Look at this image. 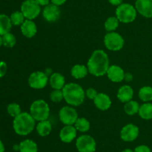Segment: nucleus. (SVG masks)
<instances>
[{
  "mask_svg": "<svg viewBox=\"0 0 152 152\" xmlns=\"http://www.w3.org/2000/svg\"><path fill=\"white\" fill-rule=\"evenodd\" d=\"M125 40L123 37L119 33L108 32L104 37V44L110 51L117 52L121 50L124 46Z\"/></svg>",
  "mask_w": 152,
  "mask_h": 152,
  "instance_id": "obj_6",
  "label": "nucleus"
},
{
  "mask_svg": "<svg viewBox=\"0 0 152 152\" xmlns=\"http://www.w3.org/2000/svg\"><path fill=\"white\" fill-rule=\"evenodd\" d=\"M36 129H37V134L40 137H47V136H48L51 133L52 124L48 119L41 121V122H39V123L37 124Z\"/></svg>",
  "mask_w": 152,
  "mask_h": 152,
  "instance_id": "obj_20",
  "label": "nucleus"
},
{
  "mask_svg": "<svg viewBox=\"0 0 152 152\" xmlns=\"http://www.w3.org/2000/svg\"><path fill=\"white\" fill-rule=\"evenodd\" d=\"M30 114L35 121L47 120L50 116V107L48 104L43 99H37L30 107Z\"/></svg>",
  "mask_w": 152,
  "mask_h": 152,
  "instance_id": "obj_4",
  "label": "nucleus"
},
{
  "mask_svg": "<svg viewBox=\"0 0 152 152\" xmlns=\"http://www.w3.org/2000/svg\"><path fill=\"white\" fill-rule=\"evenodd\" d=\"M95 106L100 110H107L111 107V100L107 94L100 92L98 93L94 100Z\"/></svg>",
  "mask_w": 152,
  "mask_h": 152,
  "instance_id": "obj_17",
  "label": "nucleus"
},
{
  "mask_svg": "<svg viewBox=\"0 0 152 152\" xmlns=\"http://www.w3.org/2000/svg\"><path fill=\"white\" fill-rule=\"evenodd\" d=\"M4 151H5V148H4V144L1 140H0V152H4Z\"/></svg>",
  "mask_w": 152,
  "mask_h": 152,
  "instance_id": "obj_40",
  "label": "nucleus"
},
{
  "mask_svg": "<svg viewBox=\"0 0 152 152\" xmlns=\"http://www.w3.org/2000/svg\"><path fill=\"white\" fill-rule=\"evenodd\" d=\"M7 111L8 114L13 118L16 117V116H19L22 113L20 106H19V104H16V103L9 104L7 107Z\"/></svg>",
  "mask_w": 152,
  "mask_h": 152,
  "instance_id": "obj_31",
  "label": "nucleus"
},
{
  "mask_svg": "<svg viewBox=\"0 0 152 152\" xmlns=\"http://www.w3.org/2000/svg\"><path fill=\"white\" fill-rule=\"evenodd\" d=\"M35 122V119L29 113L22 112L19 116L13 118V130L18 135L27 136L34 130Z\"/></svg>",
  "mask_w": 152,
  "mask_h": 152,
  "instance_id": "obj_3",
  "label": "nucleus"
},
{
  "mask_svg": "<svg viewBox=\"0 0 152 152\" xmlns=\"http://www.w3.org/2000/svg\"><path fill=\"white\" fill-rule=\"evenodd\" d=\"M124 80H126V81L128 82L132 81V80H133V75H132L131 73H126V74H125Z\"/></svg>",
  "mask_w": 152,
  "mask_h": 152,
  "instance_id": "obj_39",
  "label": "nucleus"
},
{
  "mask_svg": "<svg viewBox=\"0 0 152 152\" xmlns=\"http://www.w3.org/2000/svg\"><path fill=\"white\" fill-rule=\"evenodd\" d=\"M20 10L25 19L33 20L41 13V6L35 0H25L21 4Z\"/></svg>",
  "mask_w": 152,
  "mask_h": 152,
  "instance_id": "obj_7",
  "label": "nucleus"
},
{
  "mask_svg": "<svg viewBox=\"0 0 152 152\" xmlns=\"http://www.w3.org/2000/svg\"><path fill=\"white\" fill-rule=\"evenodd\" d=\"M106 74L109 80L114 83H119L124 80L126 73L120 66L117 65H112L110 66Z\"/></svg>",
  "mask_w": 152,
  "mask_h": 152,
  "instance_id": "obj_15",
  "label": "nucleus"
},
{
  "mask_svg": "<svg viewBox=\"0 0 152 152\" xmlns=\"http://www.w3.org/2000/svg\"><path fill=\"white\" fill-rule=\"evenodd\" d=\"M140 130L137 126L134 124H127L122 128L120 131V137L125 142H133L138 137Z\"/></svg>",
  "mask_w": 152,
  "mask_h": 152,
  "instance_id": "obj_11",
  "label": "nucleus"
},
{
  "mask_svg": "<svg viewBox=\"0 0 152 152\" xmlns=\"http://www.w3.org/2000/svg\"><path fill=\"white\" fill-rule=\"evenodd\" d=\"M117 98L121 102L127 103L132 101L134 96V90L129 85H123L117 92Z\"/></svg>",
  "mask_w": 152,
  "mask_h": 152,
  "instance_id": "obj_18",
  "label": "nucleus"
},
{
  "mask_svg": "<svg viewBox=\"0 0 152 152\" xmlns=\"http://www.w3.org/2000/svg\"><path fill=\"white\" fill-rule=\"evenodd\" d=\"M61 11L59 6L53 4H49L44 7L42 10V16L46 21L49 22H56L60 17Z\"/></svg>",
  "mask_w": 152,
  "mask_h": 152,
  "instance_id": "obj_12",
  "label": "nucleus"
},
{
  "mask_svg": "<svg viewBox=\"0 0 152 152\" xmlns=\"http://www.w3.org/2000/svg\"><path fill=\"white\" fill-rule=\"evenodd\" d=\"M62 90L63 92L64 99L69 105L77 107L81 105L84 101L86 92L78 83H67Z\"/></svg>",
  "mask_w": 152,
  "mask_h": 152,
  "instance_id": "obj_2",
  "label": "nucleus"
},
{
  "mask_svg": "<svg viewBox=\"0 0 152 152\" xmlns=\"http://www.w3.org/2000/svg\"><path fill=\"white\" fill-rule=\"evenodd\" d=\"M67 0H50V2L52 3V4H55V5L56 6H61L62 5V4H65V2H66Z\"/></svg>",
  "mask_w": 152,
  "mask_h": 152,
  "instance_id": "obj_36",
  "label": "nucleus"
},
{
  "mask_svg": "<svg viewBox=\"0 0 152 152\" xmlns=\"http://www.w3.org/2000/svg\"><path fill=\"white\" fill-rule=\"evenodd\" d=\"M10 21H11L12 25H21L26 19L24 16L23 13L19 10H16L14 11L13 13H11V15L10 16Z\"/></svg>",
  "mask_w": 152,
  "mask_h": 152,
  "instance_id": "obj_29",
  "label": "nucleus"
},
{
  "mask_svg": "<svg viewBox=\"0 0 152 152\" xmlns=\"http://www.w3.org/2000/svg\"><path fill=\"white\" fill-rule=\"evenodd\" d=\"M140 107V106L138 104L137 101L132 100V101L125 104L124 110L126 114L129 115V116H133V115H135L136 113H138Z\"/></svg>",
  "mask_w": 152,
  "mask_h": 152,
  "instance_id": "obj_27",
  "label": "nucleus"
},
{
  "mask_svg": "<svg viewBox=\"0 0 152 152\" xmlns=\"http://www.w3.org/2000/svg\"><path fill=\"white\" fill-rule=\"evenodd\" d=\"M59 117L65 125H74L78 119V113L74 107L65 106L59 110Z\"/></svg>",
  "mask_w": 152,
  "mask_h": 152,
  "instance_id": "obj_10",
  "label": "nucleus"
},
{
  "mask_svg": "<svg viewBox=\"0 0 152 152\" xmlns=\"http://www.w3.org/2000/svg\"><path fill=\"white\" fill-rule=\"evenodd\" d=\"M74 125L77 131L82 133L88 132L90 129V122L84 117L78 118Z\"/></svg>",
  "mask_w": 152,
  "mask_h": 152,
  "instance_id": "obj_26",
  "label": "nucleus"
},
{
  "mask_svg": "<svg viewBox=\"0 0 152 152\" xmlns=\"http://www.w3.org/2000/svg\"><path fill=\"white\" fill-rule=\"evenodd\" d=\"M120 21L117 19V16H110L105 20L104 26L105 29L108 32H112L114 31L119 26Z\"/></svg>",
  "mask_w": 152,
  "mask_h": 152,
  "instance_id": "obj_28",
  "label": "nucleus"
},
{
  "mask_svg": "<svg viewBox=\"0 0 152 152\" xmlns=\"http://www.w3.org/2000/svg\"><path fill=\"white\" fill-rule=\"evenodd\" d=\"M134 151V152H151V151L148 146L145 145H138L137 147L135 148Z\"/></svg>",
  "mask_w": 152,
  "mask_h": 152,
  "instance_id": "obj_35",
  "label": "nucleus"
},
{
  "mask_svg": "<svg viewBox=\"0 0 152 152\" xmlns=\"http://www.w3.org/2000/svg\"><path fill=\"white\" fill-rule=\"evenodd\" d=\"M122 152H134V151L130 148H126V149H124V150H123Z\"/></svg>",
  "mask_w": 152,
  "mask_h": 152,
  "instance_id": "obj_41",
  "label": "nucleus"
},
{
  "mask_svg": "<svg viewBox=\"0 0 152 152\" xmlns=\"http://www.w3.org/2000/svg\"><path fill=\"white\" fill-rule=\"evenodd\" d=\"M1 37H2V44L4 47L13 48L16 45V37L10 32L7 33Z\"/></svg>",
  "mask_w": 152,
  "mask_h": 152,
  "instance_id": "obj_30",
  "label": "nucleus"
},
{
  "mask_svg": "<svg viewBox=\"0 0 152 152\" xmlns=\"http://www.w3.org/2000/svg\"><path fill=\"white\" fill-rule=\"evenodd\" d=\"M19 152H38L37 144L32 139L23 140L19 145Z\"/></svg>",
  "mask_w": 152,
  "mask_h": 152,
  "instance_id": "obj_21",
  "label": "nucleus"
},
{
  "mask_svg": "<svg viewBox=\"0 0 152 152\" xmlns=\"http://www.w3.org/2000/svg\"><path fill=\"white\" fill-rule=\"evenodd\" d=\"M71 75L76 79H82L84 78L88 73V67L85 65L81 64H77L72 67L71 70Z\"/></svg>",
  "mask_w": 152,
  "mask_h": 152,
  "instance_id": "obj_23",
  "label": "nucleus"
},
{
  "mask_svg": "<svg viewBox=\"0 0 152 152\" xmlns=\"http://www.w3.org/2000/svg\"><path fill=\"white\" fill-rule=\"evenodd\" d=\"M2 37L1 36H0V47H1V46H2Z\"/></svg>",
  "mask_w": 152,
  "mask_h": 152,
  "instance_id": "obj_42",
  "label": "nucleus"
},
{
  "mask_svg": "<svg viewBox=\"0 0 152 152\" xmlns=\"http://www.w3.org/2000/svg\"><path fill=\"white\" fill-rule=\"evenodd\" d=\"M135 7L138 13L145 18H152V0H136Z\"/></svg>",
  "mask_w": 152,
  "mask_h": 152,
  "instance_id": "obj_13",
  "label": "nucleus"
},
{
  "mask_svg": "<svg viewBox=\"0 0 152 152\" xmlns=\"http://www.w3.org/2000/svg\"><path fill=\"white\" fill-rule=\"evenodd\" d=\"M138 114L141 119L145 120L152 119V104L150 102H145L140 107Z\"/></svg>",
  "mask_w": 152,
  "mask_h": 152,
  "instance_id": "obj_24",
  "label": "nucleus"
},
{
  "mask_svg": "<svg viewBox=\"0 0 152 152\" xmlns=\"http://www.w3.org/2000/svg\"><path fill=\"white\" fill-rule=\"evenodd\" d=\"M115 13L120 22L127 24L134 22L136 19L137 11L135 6L129 3H123L117 6Z\"/></svg>",
  "mask_w": 152,
  "mask_h": 152,
  "instance_id": "obj_5",
  "label": "nucleus"
},
{
  "mask_svg": "<svg viewBox=\"0 0 152 152\" xmlns=\"http://www.w3.org/2000/svg\"><path fill=\"white\" fill-rule=\"evenodd\" d=\"M109 66L108 55L102 49H97L93 52L87 64L88 72L96 77L105 75Z\"/></svg>",
  "mask_w": 152,
  "mask_h": 152,
  "instance_id": "obj_1",
  "label": "nucleus"
},
{
  "mask_svg": "<svg viewBox=\"0 0 152 152\" xmlns=\"http://www.w3.org/2000/svg\"><path fill=\"white\" fill-rule=\"evenodd\" d=\"M50 98L53 102H60L64 99L63 92L62 89H54L53 92H50Z\"/></svg>",
  "mask_w": 152,
  "mask_h": 152,
  "instance_id": "obj_32",
  "label": "nucleus"
},
{
  "mask_svg": "<svg viewBox=\"0 0 152 152\" xmlns=\"http://www.w3.org/2000/svg\"><path fill=\"white\" fill-rule=\"evenodd\" d=\"M49 83L53 89H62L65 85V77L60 73H53L50 77Z\"/></svg>",
  "mask_w": 152,
  "mask_h": 152,
  "instance_id": "obj_19",
  "label": "nucleus"
},
{
  "mask_svg": "<svg viewBox=\"0 0 152 152\" xmlns=\"http://www.w3.org/2000/svg\"><path fill=\"white\" fill-rule=\"evenodd\" d=\"M21 32L27 38H32L37 34V27L33 20L25 19V22L21 25Z\"/></svg>",
  "mask_w": 152,
  "mask_h": 152,
  "instance_id": "obj_16",
  "label": "nucleus"
},
{
  "mask_svg": "<svg viewBox=\"0 0 152 152\" xmlns=\"http://www.w3.org/2000/svg\"><path fill=\"white\" fill-rule=\"evenodd\" d=\"M97 94V91L92 87L88 88V89L86 91V96H87L88 98L91 100H94V98H96Z\"/></svg>",
  "mask_w": 152,
  "mask_h": 152,
  "instance_id": "obj_33",
  "label": "nucleus"
},
{
  "mask_svg": "<svg viewBox=\"0 0 152 152\" xmlns=\"http://www.w3.org/2000/svg\"><path fill=\"white\" fill-rule=\"evenodd\" d=\"M138 95L144 102H150L152 101V87L149 86H142L139 90Z\"/></svg>",
  "mask_w": 152,
  "mask_h": 152,
  "instance_id": "obj_25",
  "label": "nucleus"
},
{
  "mask_svg": "<svg viewBox=\"0 0 152 152\" xmlns=\"http://www.w3.org/2000/svg\"><path fill=\"white\" fill-rule=\"evenodd\" d=\"M12 25H13L10 21V16L0 13V36H3L10 32Z\"/></svg>",
  "mask_w": 152,
  "mask_h": 152,
  "instance_id": "obj_22",
  "label": "nucleus"
},
{
  "mask_svg": "<svg viewBox=\"0 0 152 152\" xmlns=\"http://www.w3.org/2000/svg\"><path fill=\"white\" fill-rule=\"evenodd\" d=\"M7 66L4 61H0V78L4 77L7 72Z\"/></svg>",
  "mask_w": 152,
  "mask_h": 152,
  "instance_id": "obj_34",
  "label": "nucleus"
},
{
  "mask_svg": "<svg viewBox=\"0 0 152 152\" xmlns=\"http://www.w3.org/2000/svg\"><path fill=\"white\" fill-rule=\"evenodd\" d=\"M109 3L114 6H119L123 3V0H108Z\"/></svg>",
  "mask_w": 152,
  "mask_h": 152,
  "instance_id": "obj_38",
  "label": "nucleus"
},
{
  "mask_svg": "<svg viewBox=\"0 0 152 152\" xmlns=\"http://www.w3.org/2000/svg\"><path fill=\"white\" fill-rule=\"evenodd\" d=\"M40 6H43V7H45L48 4H50V0H35Z\"/></svg>",
  "mask_w": 152,
  "mask_h": 152,
  "instance_id": "obj_37",
  "label": "nucleus"
},
{
  "mask_svg": "<svg viewBox=\"0 0 152 152\" xmlns=\"http://www.w3.org/2000/svg\"><path fill=\"white\" fill-rule=\"evenodd\" d=\"M96 147V141L91 136L84 134L77 139L76 148L79 152H95Z\"/></svg>",
  "mask_w": 152,
  "mask_h": 152,
  "instance_id": "obj_8",
  "label": "nucleus"
},
{
  "mask_svg": "<svg viewBox=\"0 0 152 152\" xmlns=\"http://www.w3.org/2000/svg\"><path fill=\"white\" fill-rule=\"evenodd\" d=\"M48 81V75L41 71H37L31 73L28 77V84L31 88L35 89H41L45 88L47 85Z\"/></svg>",
  "mask_w": 152,
  "mask_h": 152,
  "instance_id": "obj_9",
  "label": "nucleus"
},
{
  "mask_svg": "<svg viewBox=\"0 0 152 152\" xmlns=\"http://www.w3.org/2000/svg\"><path fill=\"white\" fill-rule=\"evenodd\" d=\"M77 130L74 125H65L59 132V138L65 143H70L77 137Z\"/></svg>",
  "mask_w": 152,
  "mask_h": 152,
  "instance_id": "obj_14",
  "label": "nucleus"
}]
</instances>
